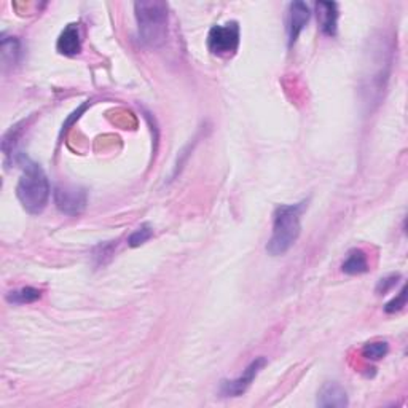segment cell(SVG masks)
Instances as JSON below:
<instances>
[{
	"label": "cell",
	"mask_w": 408,
	"mask_h": 408,
	"mask_svg": "<svg viewBox=\"0 0 408 408\" xmlns=\"http://www.w3.org/2000/svg\"><path fill=\"white\" fill-rule=\"evenodd\" d=\"M15 162L21 166L23 174L19 177L16 185V197L19 203L29 214H40L50 199V182L46 179V174L40 168V164L32 162L24 153L16 155Z\"/></svg>",
	"instance_id": "6da1fadb"
},
{
	"label": "cell",
	"mask_w": 408,
	"mask_h": 408,
	"mask_svg": "<svg viewBox=\"0 0 408 408\" xmlns=\"http://www.w3.org/2000/svg\"><path fill=\"white\" fill-rule=\"evenodd\" d=\"M308 202L297 204H281L273 214V233L266 244L270 256H284L297 243L302 233V216Z\"/></svg>",
	"instance_id": "7a4b0ae2"
},
{
	"label": "cell",
	"mask_w": 408,
	"mask_h": 408,
	"mask_svg": "<svg viewBox=\"0 0 408 408\" xmlns=\"http://www.w3.org/2000/svg\"><path fill=\"white\" fill-rule=\"evenodd\" d=\"M139 36L142 42L152 48H158L168 37L169 9L166 2L150 0V2L135 4Z\"/></svg>",
	"instance_id": "3957f363"
},
{
	"label": "cell",
	"mask_w": 408,
	"mask_h": 408,
	"mask_svg": "<svg viewBox=\"0 0 408 408\" xmlns=\"http://www.w3.org/2000/svg\"><path fill=\"white\" fill-rule=\"evenodd\" d=\"M239 38V24L236 21L214 26L207 36V48L212 55L229 56L238 50Z\"/></svg>",
	"instance_id": "277c9868"
},
{
	"label": "cell",
	"mask_w": 408,
	"mask_h": 408,
	"mask_svg": "<svg viewBox=\"0 0 408 408\" xmlns=\"http://www.w3.org/2000/svg\"><path fill=\"white\" fill-rule=\"evenodd\" d=\"M55 204L66 216H80L88 204L85 189L75 185H58L53 192Z\"/></svg>",
	"instance_id": "5b68a950"
},
{
	"label": "cell",
	"mask_w": 408,
	"mask_h": 408,
	"mask_svg": "<svg viewBox=\"0 0 408 408\" xmlns=\"http://www.w3.org/2000/svg\"><path fill=\"white\" fill-rule=\"evenodd\" d=\"M265 365H266L265 357H257L256 360H252V362L246 367V370L241 377L235 380H224L222 383H220V394L225 397L243 396L253 383V380L258 377V373L263 370Z\"/></svg>",
	"instance_id": "8992f818"
},
{
	"label": "cell",
	"mask_w": 408,
	"mask_h": 408,
	"mask_svg": "<svg viewBox=\"0 0 408 408\" xmlns=\"http://www.w3.org/2000/svg\"><path fill=\"white\" fill-rule=\"evenodd\" d=\"M311 18L310 6L305 2H292L289 5V18H287V32H289V45L297 42L298 36L302 34L305 26Z\"/></svg>",
	"instance_id": "52a82bcc"
},
{
	"label": "cell",
	"mask_w": 408,
	"mask_h": 408,
	"mask_svg": "<svg viewBox=\"0 0 408 408\" xmlns=\"http://www.w3.org/2000/svg\"><path fill=\"white\" fill-rule=\"evenodd\" d=\"M314 9L323 34L335 37L338 29V5L335 2H318Z\"/></svg>",
	"instance_id": "ba28073f"
},
{
	"label": "cell",
	"mask_w": 408,
	"mask_h": 408,
	"mask_svg": "<svg viewBox=\"0 0 408 408\" xmlns=\"http://www.w3.org/2000/svg\"><path fill=\"white\" fill-rule=\"evenodd\" d=\"M58 51L64 56H75L82 51V38L77 24L66 26L56 43Z\"/></svg>",
	"instance_id": "9c48e42d"
},
{
	"label": "cell",
	"mask_w": 408,
	"mask_h": 408,
	"mask_svg": "<svg viewBox=\"0 0 408 408\" xmlns=\"http://www.w3.org/2000/svg\"><path fill=\"white\" fill-rule=\"evenodd\" d=\"M347 394L343 386L338 383H325L320 387L319 396H318V405L319 407H338L343 408L347 407Z\"/></svg>",
	"instance_id": "30bf717a"
},
{
	"label": "cell",
	"mask_w": 408,
	"mask_h": 408,
	"mask_svg": "<svg viewBox=\"0 0 408 408\" xmlns=\"http://www.w3.org/2000/svg\"><path fill=\"white\" fill-rule=\"evenodd\" d=\"M341 271L351 274V276L369 271V260H367L365 252L362 249H352L347 252V257L341 265Z\"/></svg>",
	"instance_id": "8fae6325"
},
{
	"label": "cell",
	"mask_w": 408,
	"mask_h": 408,
	"mask_svg": "<svg viewBox=\"0 0 408 408\" xmlns=\"http://www.w3.org/2000/svg\"><path fill=\"white\" fill-rule=\"evenodd\" d=\"M40 297H42V291L36 289V287H21V289L6 293L5 298L11 305H29L37 302Z\"/></svg>",
	"instance_id": "7c38bea8"
},
{
	"label": "cell",
	"mask_w": 408,
	"mask_h": 408,
	"mask_svg": "<svg viewBox=\"0 0 408 408\" xmlns=\"http://www.w3.org/2000/svg\"><path fill=\"white\" fill-rule=\"evenodd\" d=\"M19 58V42L13 37L2 36V59L5 66L16 64Z\"/></svg>",
	"instance_id": "4fadbf2b"
},
{
	"label": "cell",
	"mask_w": 408,
	"mask_h": 408,
	"mask_svg": "<svg viewBox=\"0 0 408 408\" xmlns=\"http://www.w3.org/2000/svg\"><path fill=\"white\" fill-rule=\"evenodd\" d=\"M387 351H389V345L386 341H373V343L364 346L362 354L369 360H380L386 356Z\"/></svg>",
	"instance_id": "5bb4252c"
},
{
	"label": "cell",
	"mask_w": 408,
	"mask_h": 408,
	"mask_svg": "<svg viewBox=\"0 0 408 408\" xmlns=\"http://www.w3.org/2000/svg\"><path fill=\"white\" fill-rule=\"evenodd\" d=\"M152 236H153L152 226L149 224H144V225H140L137 230H135V231L131 233L130 238H128V244L131 247H139V246L145 244L147 241H149Z\"/></svg>",
	"instance_id": "9a60e30c"
},
{
	"label": "cell",
	"mask_w": 408,
	"mask_h": 408,
	"mask_svg": "<svg viewBox=\"0 0 408 408\" xmlns=\"http://www.w3.org/2000/svg\"><path fill=\"white\" fill-rule=\"evenodd\" d=\"M407 305V289L405 286L400 289V292L397 293V297H394L389 303H386L385 306V311L387 314H392V313H397L400 310H404Z\"/></svg>",
	"instance_id": "2e32d148"
},
{
	"label": "cell",
	"mask_w": 408,
	"mask_h": 408,
	"mask_svg": "<svg viewBox=\"0 0 408 408\" xmlns=\"http://www.w3.org/2000/svg\"><path fill=\"white\" fill-rule=\"evenodd\" d=\"M399 279H400V274H391V276L380 279V283L377 284V293H380V295H385V293L389 292L392 287L399 283Z\"/></svg>",
	"instance_id": "e0dca14e"
}]
</instances>
